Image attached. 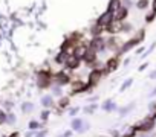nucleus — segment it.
Listing matches in <instances>:
<instances>
[{
    "label": "nucleus",
    "mask_w": 156,
    "mask_h": 137,
    "mask_svg": "<svg viewBox=\"0 0 156 137\" xmlns=\"http://www.w3.org/2000/svg\"><path fill=\"white\" fill-rule=\"evenodd\" d=\"M97 110H98V104H95V102H90L89 105H86V107L83 108V113H84V114H94Z\"/></svg>",
    "instance_id": "nucleus-20"
},
{
    "label": "nucleus",
    "mask_w": 156,
    "mask_h": 137,
    "mask_svg": "<svg viewBox=\"0 0 156 137\" xmlns=\"http://www.w3.org/2000/svg\"><path fill=\"white\" fill-rule=\"evenodd\" d=\"M142 38H144V31H141L139 34H138V37H133V38H130V40H127L121 47H119V50H118V55H124V53H127L129 50H132L133 47H136L141 41H142Z\"/></svg>",
    "instance_id": "nucleus-2"
},
{
    "label": "nucleus",
    "mask_w": 156,
    "mask_h": 137,
    "mask_svg": "<svg viewBox=\"0 0 156 137\" xmlns=\"http://www.w3.org/2000/svg\"><path fill=\"white\" fill-rule=\"evenodd\" d=\"M6 125V110L0 108V126Z\"/></svg>",
    "instance_id": "nucleus-30"
},
{
    "label": "nucleus",
    "mask_w": 156,
    "mask_h": 137,
    "mask_svg": "<svg viewBox=\"0 0 156 137\" xmlns=\"http://www.w3.org/2000/svg\"><path fill=\"white\" fill-rule=\"evenodd\" d=\"M151 9H153V12H156V0L151 2Z\"/></svg>",
    "instance_id": "nucleus-39"
},
{
    "label": "nucleus",
    "mask_w": 156,
    "mask_h": 137,
    "mask_svg": "<svg viewBox=\"0 0 156 137\" xmlns=\"http://www.w3.org/2000/svg\"><path fill=\"white\" fill-rule=\"evenodd\" d=\"M148 78H150V79H156V70H153V72L148 75Z\"/></svg>",
    "instance_id": "nucleus-37"
},
{
    "label": "nucleus",
    "mask_w": 156,
    "mask_h": 137,
    "mask_svg": "<svg viewBox=\"0 0 156 137\" xmlns=\"http://www.w3.org/2000/svg\"><path fill=\"white\" fill-rule=\"evenodd\" d=\"M133 126H135V129H136L138 132H151V131L156 128V120L147 116V117H144L142 120L136 122Z\"/></svg>",
    "instance_id": "nucleus-1"
},
{
    "label": "nucleus",
    "mask_w": 156,
    "mask_h": 137,
    "mask_svg": "<svg viewBox=\"0 0 156 137\" xmlns=\"http://www.w3.org/2000/svg\"><path fill=\"white\" fill-rule=\"evenodd\" d=\"M121 5H122V3H121V0H110V2H109V6H107V11L113 14Z\"/></svg>",
    "instance_id": "nucleus-19"
},
{
    "label": "nucleus",
    "mask_w": 156,
    "mask_h": 137,
    "mask_svg": "<svg viewBox=\"0 0 156 137\" xmlns=\"http://www.w3.org/2000/svg\"><path fill=\"white\" fill-rule=\"evenodd\" d=\"M136 8L138 9H147L148 8V0H138V2H136Z\"/></svg>",
    "instance_id": "nucleus-29"
},
{
    "label": "nucleus",
    "mask_w": 156,
    "mask_h": 137,
    "mask_svg": "<svg viewBox=\"0 0 156 137\" xmlns=\"http://www.w3.org/2000/svg\"><path fill=\"white\" fill-rule=\"evenodd\" d=\"M20 108H22V113H23V114H31V113L34 111L35 105H34V102H31V101H23V104L20 105Z\"/></svg>",
    "instance_id": "nucleus-16"
},
{
    "label": "nucleus",
    "mask_w": 156,
    "mask_h": 137,
    "mask_svg": "<svg viewBox=\"0 0 156 137\" xmlns=\"http://www.w3.org/2000/svg\"><path fill=\"white\" fill-rule=\"evenodd\" d=\"M132 84H133V78H129V79H126V81L122 82V85H121L119 92H121V93H122V92H126V90H127V89H129Z\"/></svg>",
    "instance_id": "nucleus-28"
},
{
    "label": "nucleus",
    "mask_w": 156,
    "mask_h": 137,
    "mask_svg": "<svg viewBox=\"0 0 156 137\" xmlns=\"http://www.w3.org/2000/svg\"><path fill=\"white\" fill-rule=\"evenodd\" d=\"M52 79H54V82H55L57 85H60V87H64V85L70 84V76H69L66 72H58V73H55V75L52 76Z\"/></svg>",
    "instance_id": "nucleus-7"
},
{
    "label": "nucleus",
    "mask_w": 156,
    "mask_h": 137,
    "mask_svg": "<svg viewBox=\"0 0 156 137\" xmlns=\"http://www.w3.org/2000/svg\"><path fill=\"white\" fill-rule=\"evenodd\" d=\"M148 117H151V119H154L156 120V102L154 101H151L150 104H148Z\"/></svg>",
    "instance_id": "nucleus-25"
},
{
    "label": "nucleus",
    "mask_w": 156,
    "mask_h": 137,
    "mask_svg": "<svg viewBox=\"0 0 156 137\" xmlns=\"http://www.w3.org/2000/svg\"><path fill=\"white\" fill-rule=\"evenodd\" d=\"M154 18H156V12H153V11H151L150 14H147V17H145V22H147V23H151Z\"/></svg>",
    "instance_id": "nucleus-33"
},
{
    "label": "nucleus",
    "mask_w": 156,
    "mask_h": 137,
    "mask_svg": "<svg viewBox=\"0 0 156 137\" xmlns=\"http://www.w3.org/2000/svg\"><path fill=\"white\" fill-rule=\"evenodd\" d=\"M49 116H51V110H46V108H44V110L40 113V119H41L43 122H46V120L49 119Z\"/></svg>",
    "instance_id": "nucleus-31"
},
{
    "label": "nucleus",
    "mask_w": 156,
    "mask_h": 137,
    "mask_svg": "<svg viewBox=\"0 0 156 137\" xmlns=\"http://www.w3.org/2000/svg\"><path fill=\"white\" fill-rule=\"evenodd\" d=\"M89 49H92L97 53L104 52L106 50V38H103L101 35L100 37H92V40L89 43Z\"/></svg>",
    "instance_id": "nucleus-5"
},
{
    "label": "nucleus",
    "mask_w": 156,
    "mask_h": 137,
    "mask_svg": "<svg viewBox=\"0 0 156 137\" xmlns=\"http://www.w3.org/2000/svg\"><path fill=\"white\" fill-rule=\"evenodd\" d=\"M16 123H17V116H16V113H12V111H6V125L14 126Z\"/></svg>",
    "instance_id": "nucleus-21"
},
{
    "label": "nucleus",
    "mask_w": 156,
    "mask_h": 137,
    "mask_svg": "<svg viewBox=\"0 0 156 137\" xmlns=\"http://www.w3.org/2000/svg\"><path fill=\"white\" fill-rule=\"evenodd\" d=\"M28 126H29V129H31V131H38V129H41V128H43V125H41L38 120H31Z\"/></svg>",
    "instance_id": "nucleus-26"
},
{
    "label": "nucleus",
    "mask_w": 156,
    "mask_h": 137,
    "mask_svg": "<svg viewBox=\"0 0 156 137\" xmlns=\"http://www.w3.org/2000/svg\"><path fill=\"white\" fill-rule=\"evenodd\" d=\"M78 111H80V107H72V108L69 110V116H70V117H75V116L78 114Z\"/></svg>",
    "instance_id": "nucleus-32"
},
{
    "label": "nucleus",
    "mask_w": 156,
    "mask_h": 137,
    "mask_svg": "<svg viewBox=\"0 0 156 137\" xmlns=\"http://www.w3.org/2000/svg\"><path fill=\"white\" fill-rule=\"evenodd\" d=\"M118 65H119V59H118V56H113V58L107 59V62H106V68H104V73H112V72H115L116 68H118Z\"/></svg>",
    "instance_id": "nucleus-10"
},
{
    "label": "nucleus",
    "mask_w": 156,
    "mask_h": 137,
    "mask_svg": "<svg viewBox=\"0 0 156 137\" xmlns=\"http://www.w3.org/2000/svg\"><path fill=\"white\" fill-rule=\"evenodd\" d=\"M5 107L9 110V108H12V107H14V102H12V101H5ZM9 111H11V110H9Z\"/></svg>",
    "instance_id": "nucleus-35"
},
{
    "label": "nucleus",
    "mask_w": 156,
    "mask_h": 137,
    "mask_svg": "<svg viewBox=\"0 0 156 137\" xmlns=\"http://www.w3.org/2000/svg\"><path fill=\"white\" fill-rule=\"evenodd\" d=\"M46 132H48L46 129H41V131H38V132L35 131V134H34V135H35V137H44V135H46Z\"/></svg>",
    "instance_id": "nucleus-34"
},
{
    "label": "nucleus",
    "mask_w": 156,
    "mask_h": 137,
    "mask_svg": "<svg viewBox=\"0 0 156 137\" xmlns=\"http://www.w3.org/2000/svg\"><path fill=\"white\" fill-rule=\"evenodd\" d=\"M51 82H52V76L49 72H38L37 75V79H35V84L38 89L44 90V89H49L51 87Z\"/></svg>",
    "instance_id": "nucleus-4"
},
{
    "label": "nucleus",
    "mask_w": 156,
    "mask_h": 137,
    "mask_svg": "<svg viewBox=\"0 0 156 137\" xmlns=\"http://www.w3.org/2000/svg\"><path fill=\"white\" fill-rule=\"evenodd\" d=\"M81 61H84L87 65H94V64H95V61H97V52H94L92 49H89V47H87Z\"/></svg>",
    "instance_id": "nucleus-11"
},
{
    "label": "nucleus",
    "mask_w": 156,
    "mask_h": 137,
    "mask_svg": "<svg viewBox=\"0 0 156 137\" xmlns=\"http://www.w3.org/2000/svg\"><path fill=\"white\" fill-rule=\"evenodd\" d=\"M41 105L46 108V110H51V108H54L55 107V101H54V96L52 95H44V96H41Z\"/></svg>",
    "instance_id": "nucleus-12"
},
{
    "label": "nucleus",
    "mask_w": 156,
    "mask_h": 137,
    "mask_svg": "<svg viewBox=\"0 0 156 137\" xmlns=\"http://www.w3.org/2000/svg\"><path fill=\"white\" fill-rule=\"evenodd\" d=\"M49 89H51V92H52V96H57V98H61V96H63V89H61L60 85L54 84V85H51Z\"/></svg>",
    "instance_id": "nucleus-23"
},
{
    "label": "nucleus",
    "mask_w": 156,
    "mask_h": 137,
    "mask_svg": "<svg viewBox=\"0 0 156 137\" xmlns=\"http://www.w3.org/2000/svg\"><path fill=\"white\" fill-rule=\"evenodd\" d=\"M106 73H104V70H101V68H94V70L89 73V79H87V87L89 89H94L100 81H101V78L104 76Z\"/></svg>",
    "instance_id": "nucleus-6"
},
{
    "label": "nucleus",
    "mask_w": 156,
    "mask_h": 137,
    "mask_svg": "<svg viewBox=\"0 0 156 137\" xmlns=\"http://www.w3.org/2000/svg\"><path fill=\"white\" fill-rule=\"evenodd\" d=\"M127 15H129V9H127L126 6H122V5H121V6L113 12V20H116V22H121V23H122V22L127 18Z\"/></svg>",
    "instance_id": "nucleus-9"
},
{
    "label": "nucleus",
    "mask_w": 156,
    "mask_h": 137,
    "mask_svg": "<svg viewBox=\"0 0 156 137\" xmlns=\"http://www.w3.org/2000/svg\"><path fill=\"white\" fill-rule=\"evenodd\" d=\"M67 58H69V53H66V52H60V53H57V56H55V62L57 64H64L66 61H67Z\"/></svg>",
    "instance_id": "nucleus-22"
},
{
    "label": "nucleus",
    "mask_w": 156,
    "mask_h": 137,
    "mask_svg": "<svg viewBox=\"0 0 156 137\" xmlns=\"http://www.w3.org/2000/svg\"><path fill=\"white\" fill-rule=\"evenodd\" d=\"M80 59H76V58H73L72 55H69V58H67V61L64 62V65H66V68H69V70H76L78 67H80Z\"/></svg>",
    "instance_id": "nucleus-13"
},
{
    "label": "nucleus",
    "mask_w": 156,
    "mask_h": 137,
    "mask_svg": "<svg viewBox=\"0 0 156 137\" xmlns=\"http://www.w3.org/2000/svg\"><path fill=\"white\" fill-rule=\"evenodd\" d=\"M121 22H116V20H113L112 23H109L106 28H104V31H107L109 34H118V32H121Z\"/></svg>",
    "instance_id": "nucleus-14"
},
{
    "label": "nucleus",
    "mask_w": 156,
    "mask_h": 137,
    "mask_svg": "<svg viewBox=\"0 0 156 137\" xmlns=\"http://www.w3.org/2000/svg\"><path fill=\"white\" fill-rule=\"evenodd\" d=\"M101 108H103L106 113H112V111H115L118 107H116V104H115V101H113V99H107V101H104V102H103Z\"/></svg>",
    "instance_id": "nucleus-15"
},
{
    "label": "nucleus",
    "mask_w": 156,
    "mask_h": 137,
    "mask_svg": "<svg viewBox=\"0 0 156 137\" xmlns=\"http://www.w3.org/2000/svg\"><path fill=\"white\" fill-rule=\"evenodd\" d=\"M89 128H90L89 122H84L81 117H73V119L70 120V129L75 131V132L83 134V132H86Z\"/></svg>",
    "instance_id": "nucleus-3"
},
{
    "label": "nucleus",
    "mask_w": 156,
    "mask_h": 137,
    "mask_svg": "<svg viewBox=\"0 0 156 137\" xmlns=\"http://www.w3.org/2000/svg\"><path fill=\"white\" fill-rule=\"evenodd\" d=\"M141 52H144V47H139V49H138V50H136V53H138V55H139V53H141Z\"/></svg>",
    "instance_id": "nucleus-41"
},
{
    "label": "nucleus",
    "mask_w": 156,
    "mask_h": 137,
    "mask_svg": "<svg viewBox=\"0 0 156 137\" xmlns=\"http://www.w3.org/2000/svg\"><path fill=\"white\" fill-rule=\"evenodd\" d=\"M133 108H135V102H130L129 105H126V107H121V108L118 110V111H119V116H121V117L127 116V114H129V113H130Z\"/></svg>",
    "instance_id": "nucleus-18"
},
{
    "label": "nucleus",
    "mask_w": 156,
    "mask_h": 137,
    "mask_svg": "<svg viewBox=\"0 0 156 137\" xmlns=\"http://www.w3.org/2000/svg\"><path fill=\"white\" fill-rule=\"evenodd\" d=\"M103 31H104V28H101V26H98V25L92 26V29H90V32H92V35H94V37H100Z\"/></svg>",
    "instance_id": "nucleus-27"
},
{
    "label": "nucleus",
    "mask_w": 156,
    "mask_h": 137,
    "mask_svg": "<svg viewBox=\"0 0 156 137\" xmlns=\"http://www.w3.org/2000/svg\"><path fill=\"white\" fill-rule=\"evenodd\" d=\"M147 67H148V62H144V64H142V65H141V67L138 68V70H139V72H142V70H145Z\"/></svg>",
    "instance_id": "nucleus-36"
},
{
    "label": "nucleus",
    "mask_w": 156,
    "mask_h": 137,
    "mask_svg": "<svg viewBox=\"0 0 156 137\" xmlns=\"http://www.w3.org/2000/svg\"><path fill=\"white\" fill-rule=\"evenodd\" d=\"M153 96H156V87L151 90V93H150V98H153Z\"/></svg>",
    "instance_id": "nucleus-40"
},
{
    "label": "nucleus",
    "mask_w": 156,
    "mask_h": 137,
    "mask_svg": "<svg viewBox=\"0 0 156 137\" xmlns=\"http://www.w3.org/2000/svg\"><path fill=\"white\" fill-rule=\"evenodd\" d=\"M113 22V14L112 12H109V11H106L104 14H101L100 17H98V20H97V25L98 26H101V28H106L109 23H112Z\"/></svg>",
    "instance_id": "nucleus-8"
},
{
    "label": "nucleus",
    "mask_w": 156,
    "mask_h": 137,
    "mask_svg": "<svg viewBox=\"0 0 156 137\" xmlns=\"http://www.w3.org/2000/svg\"><path fill=\"white\" fill-rule=\"evenodd\" d=\"M69 105H70V99H69L67 96H61V98H60V101H58V102H55V107L58 108V111H61V110L67 108Z\"/></svg>",
    "instance_id": "nucleus-17"
},
{
    "label": "nucleus",
    "mask_w": 156,
    "mask_h": 137,
    "mask_svg": "<svg viewBox=\"0 0 156 137\" xmlns=\"http://www.w3.org/2000/svg\"><path fill=\"white\" fill-rule=\"evenodd\" d=\"M34 134H35V131H31V129H29V132H26V134H25V137H32Z\"/></svg>",
    "instance_id": "nucleus-38"
},
{
    "label": "nucleus",
    "mask_w": 156,
    "mask_h": 137,
    "mask_svg": "<svg viewBox=\"0 0 156 137\" xmlns=\"http://www.w3.org/2000/svg\"><path fill=\"white\" fill-rule=\"evenodd\" d=\"M121 137H138V131L135 129V126H129L127 131L121 134Z\"/></svg>",
    "instance_id": "nucleus-24"
}]
</instances>
